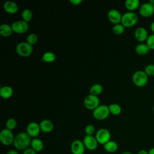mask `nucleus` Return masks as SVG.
<instances>
[{"instance_id": "nucleus-4", "label": "nucleus", "mask_w": 154, "mask_h": 154, "mask_svg": "<svg viewBox=\"0 0 154 154\" xmlns=\"http://www.w3.org/2000/svg\"><path fill=\"white\" fill-rule=\"evenodd\" d=\"M109 113L108 106L100 105L93 110V116L96 120H102L106 119L109 116Z\"/></svg>"}, {"instance_id": "nucleus-7", "label": "nucleus", "mask_w": 154, "mask_h": 154, "mask_svg": "<svg viewBox=\"0 0 154 154\" xmlns=\"http://www.w3.org/2000/svg\"><path fill=\"white\" fill-rule=\"evenodd\" d=\"M95 137L99 144L104 145L111 140V134L108 129L102 128L96 132Z\"/></svg>"}, {"instance_id": "nucleus-29", "label": "nucleus", "mask_w": 154, "mask_h": 154, "mask_svg": "<svg viewBox=\"0 0 154 154\" xmlns=\"http://www.w3.org/2000/svg\"><path fill=\"white\" fill-rule=\"evenodd\" d=\"M38 40L37 35L34 33L29 34L26 38V42L31 45H35Z\"/></svg>"}, {"instance_id": "nucleus-42", "label": "nucleus", "mask_w": 154, "mask_h": 154, "mask_svg": "<svg viewBox=\"0 0 154 154\" xmlns=\"http://www.w3.org/2000/svg\"><path fill=\"white\" fill-rule=\"evenodd\" d=\"M153 113H154V105H153Z\"/></svg>"}, {"instance_id": "nucleus-37", "label": "nucleus", "mask_w": 154, "mask_h": 154, "mask_svg": "<svg viewBox=\"0 0 154 154\" xmlns=\"http://www.w3.org/2000/svg\"><path fill=\"white\" fill-rule=\"evenodd\" d=\"M7 154H19L18 152L16 151V150H9Z\"/></svg>"}, {"instance_id": "nucleus-9", "label": "nucleus", "mask_w": 154, "mask_h": 154, "mask_svg": "<svg viewBox=\"0 0 154 154\" xmlns=\"http://www.w3.org/2000/svg\"><path fill=\"white\" fill-rule=\"evenodd\" d=\"M11 26L13 31L17 34L25 33L28 31L29 28V25L28 22L24 20L15 21L11 24Z\"/></svg>"}, {"instance_id": "nucleus-16", "label": "nucleus", "mask_w": 154, "mask_h": 154, "mask_svg": "<svg viewBox=\"0 0 154 154\" xmlns=\"http://www.w3.org/2000/svg\"><path fill=\"white\" fill-rule=\"evenodd\" d=\"M39 125L41 131L45 133H49L52 132L54 129L53 123L48 119H45L42 120Z\"/></svg>"}, {"instance_id": "nucleus-1", "label": "nucleus", "mask_w": 154, "mask_h": 154, "mask_svg": "<svg viewBox=\"0 0 154 154\" xmlns=\"http://www.w3.org/2000/svg\"><path fill=\"white\" fill-rule=\"evenodd\" d=\"M31 137L26 132H20L14 137L13 145L17 150H24L31 145Z\"/></svg>"}, {"instance_id": "nucleus-18", "label": "nucleus", "mask_w": 154, "mask_h": 154, "mask_svg": "<svg viewBox=\"0 0 154 154\" xmlns=\"http://www.w3.org/2000/svg\"><path fill=\"white\" fill-rule=\"evenodd\" d=\"M31 147L34 149L36 152H40L44 147V144L42 140L38 138H34L32 139L31 143Z\"/></svg>"}, {"instance_id": "nucleus-41", "label": "nucleus", "mask_w": 154, "mask_h": 154, "mask_svg": "<svg viewBox=\"0 0 154 154\" xmlns=\"http://www.w3.org/2000/svg\"><path fill=\"white\" fill-rule=\"evenodd\" d=\"M149 2H150L152 5H154V0H150V1H149Z\"/></svg>"}, {"instance_id": "nucleus-14", "label": "nucleus", "mask_w": 154, "mask_h": 154, "mask_svg": "<svg viewBox=\"0 0 154 154\" xmlns=\"http://www.w3.org/2000/svg\"><path fill=\"white\" fill-rule=\"evenodd\" d=\"M134 36L135 39L140 42L146 41L149 37L147 31L144 27L137 28L134 32Z\"/></svg>"}, {"instance_id": "nucleus-30", "label": "nucleus", "mask_w": 154, "mask_h": 154, "mask_svg": "<svg viewBox=\"0 0 154 154\" xmlns=\"http://www.w3.org/2000/svg\"><path fill=\"white\" fill-rule=\"evenodd\" d=\"M17 125V123L15 119L13 118L8 119L6 122V128L9 130L14 129Z\"/></svg>"}, {"instance_id": "nucleus-19", "label": "nucleus", "mask_w": 154, "mask_h": 154, "mask_svg": "<svg viewBox=\"0 0 154 154\" xmlns=\"http://www.w3.org/2000/svg\"><path fill=\"white\" fill-rule=\"evenodd\" d=\"M103 148L108 153H114L118 149V144L116 141L110 140L103 145Z\"/></svg>"}, {"instance_id": "nucleus-39", "label": "nucleus", "mask_w": 154, "mask_h": 154, "mask_svg": "<svg viewBox=\"0 0 154 154\" xmlns=\"http://www.w3.org/2000/svg\"><path fill=\"white\" fill-rule=\"evenodd\" d=\"M149 154H154V147L150 149V150L148 151Z\"/></svg>"}, {"instance_id": "nucleus-21", "label": "nucleus", "mask_w": 154, "mask_h": 154, "mask_svg": "<svg viewBox=\"0 0 154 154\" xmlns=\"http://www.w3.org/2000/svg\"><path fill=\"white\" fill-rule=\"evenodd\" d=\"M135 50L137 54L140 55H144L147 54L150 49H149L146 43H140L136 46Z\"/></svg>"}, {"instance_id": "nucleus-11", "label": "nucleus", "mask_w": 154, "mask_h": 154, "mask_svg": "<svg viewBox=\"0 0 154 154\" xmlns=\"http://www.w3.org/2000/svg\"><path fill=\"white\" fill-rule=\"evenodd\" d=\"M85 149L83 141L80 140H73L70 145V150L72 154H84Z\"/></svg>"}, {"instance_id": "nucleus-24", "label": "nucleus", "mask_w": 154, "mask_h": 154, "mask_svg": "<svg viewBox=\"0 0 154 154\" xmlns=\"http://www.w3.org/2000/svg\"><path fill=\"white\" fill-rule=\"evenodd\" d=\"M103 90L102 86L99 84H96L92 85L90 89V94L97 96L100 94Z\"/></svg>"}, {"instance_id": "nucleus-28", "label": "nucleus", "mask_w": 154, "mask_h": 154, "mask_svg": "<svg viewBox=\"0 0 154 154\" xmlns=\"http://www.w3.org/2000/svg\"><path fill=\"white\" fill-rule=\"evenodd\" d=\"M125 28V27L121 23L116 24L113 26L112 31H113L114 34H115L116 35H120L124 32Z\"/></svg>"}, {"instance_id": "nucleus-34", "label": "nucleus", "mask_w": 154, "mask_h": 154, "mask_svg": "<svg viewBox=\"0 0 154 154\" xmlns=\"http://www.w3.org/2000/svg\"><path fill=\"white\" fill-rule=\"evenodd\" d=\"M23 154H36V152L31 147H28L23 150Z\"/></svg>"}, {"instance_id": "nucleus-12", "label": "nucleus", "mask_w": 154, "mask_h": 154, "mask_svg": "<svg viewBox=\"0 0 154 154\" xmlns=\"http://www.w3.org/2000/svg\"><path fill=\"white\" fill-rule=\"evenodd\" d=\"M82 141L85 148L89 150H96L99 144L96 137L93 135H85Z\"/></svg>"}, {"instance_id": "nucleus-40", "label": "nucleus", "mask_w": 154, "mask_h": 154, "mask_svg": "<svg viewBox=\"0 0 154 154\" xmlns=\"http://www.w3.org/2000/svg\"><path fill=\"white\" fill-rule=\"evenodd\" d=\"M121 154H134V153H132V152H123V153H122Z\"/></svg>"}, {"instance_id": "nucleus-5", "label": "nucleus", "mask_w": 154, "mask_h": 154, "mask_svg": "<svg viewBox=\"0 0 154 154\" xmlns=\"http://www.w3.org/2000/svg\"><path fill=\"white\" fill-rule=\"evenodd\" d=\"M14 140V135L11 130L7 128L3 129L0 132V141L4 146H10L13 144Z\"/></svg>"}, {"instance_id": "nucleus-33", "label": "nucleus", "mask_w": 154, "mask_h": 154, "mask_svg": "<svg viewBox=\"0 0 154 154\" xmlns=\"http://www.w3.org/2000/svg\"><path fill=\"white\" fill-rule=\"evenodd\" d=\"M96 129L93 125H88L85 128L86 135H93L95 133Z\"/></svg>"}, {"instance_id": "nucleus-13", "label": "nucleus", "mask_w": 154, "mask_h": 154, "mask_svg": "<svg viewBox=\"0 0 154 154\" xmlns=\"http://www.w3.org/2000/svg\"><path fill=\"white\" fill-rule=\"evenodd\" d=\"M40 131V125L36 122H31L26 127V133L34 138L39 135Z\"/></svg>"}, {"instance_id": "nucleus-38", "label": "nucleus", "mask_w": 154, "mask_h": 154, "mask_svg": "<svg viewBox=\"0 0 154 154\" xmlns=\"http://www.w3.org/2000/svg\"><path fill=\"white\" fill-rule=\"evenodd\" d=\"M150 28V30L152 31V32L154 34V21L151 23Z\"/></svg>"}, {"instance_id": "nucleus-6", "label": "nucleus", "mask_w": 154, "mask_h": 154, "mask_svg": "<svg viewBox=\"0 0 154 154\" xmlns=\"http://www.w3.org/2000/svg\"><path fill=\"white\" fill-rule=\"evenodd\" d=\"M16 51L19 55L22 57H28L32 52V46L27 42H20L17 45Z\"/></svg>"}, {"instance_id": "nucleus-31", "label": "nucleus", "mask_w": 154, "mask_h": 154, "mask_svg": "<svg viewBox=\"0 0 154 154\" xmlns=\"http://www.w3.org/2000/svg\"><path fill=\"white\" fill-rule=\"evenodd\" d=\"M144 71L147 74V76H154V64H148L145 67Z\"/></svg>"}, {"instance_id": "nucleus-22", "label": "nucleus", "mask_w": 154, "mask_h": 154, "mask_svg": "<svg viewBox=\"0 0 154 154\" xmlns=\"http://www.w3.org/2000/svg\"><path fill=\"white\" fill-rule=\"evenodd\" d=\"M13 94V89L10 86H4L1 88L0 95L3 99H8Z\"/></svg>"}, {"instance_id": "nucleus-10", "label": "nucleus", "mask_w": 154, "mask_h": 154, "mask_svg": "<svg viewBox=\"0 0 154 154\" xmlns=\"http://www.w3.org/2000/svg\"><path fill=\"white\" fill-rule=\"evenodd\" d=\"M139 13L144 17H149L154 13V5H152L149 2L143 3L140 6Z\"/></svg>"}, {"instance_id": "nucleus-26", "label": "nucleus", "mask_w": 154, "mask_h": 154, "mask_svg": "<svg viewBox=\"0 0 154 154\" xmlns=\"http://www.w3.org/2000/svg\"><path fill=\"white\" fill-rule=\"evenodd\" d=\"M55 60V55L52 52H45L42 57V61L46 63H51L54 61Z\"/></svg>"}, {"instance_id": "nucleus-32", "label": "nucleus", "mask_w": 154, "mask_h": 154, "mask_svg": "<svg viewBox=\"0 0 154 154\" xmlns=\"http://www.w3.org/2000/svg\"><path fill=\"white\" fill-rule=\"evenodd\" d=\"M146 44L150 49L154 50V34L149 35L146 40Z\"/></svg>"}, {"instance_id": "nucleus-36", "label": "nucleus", "mask_w": 154, "mask_h": 154, "mask_svg": "<svg viewBox=\"0 0 154 154\" xmlns=\"http://www.w3.org/2000/svg\"><path fill=\"white\" fill-rule=\"evenodd\" d=\"M138 154H149V152H148V151H147L144 149H142V150H140L138 152Z\"/></svg>"}, {"instance_id": "nucleus-25", "label": "nucleus", "mask_w": 154, "mask_h": 154, "mask_svg": "<svg viewBox=\"0 0 154 154\" xmlns=\"http://www.w3.org/2000/svg\"><path fill=\"white\" fill-rule=\"evenodd\" d=\"M109 112L113 115L117 116L121 113L122 108L121 106L117 103H111L108 106Z\"/></svg>"}, {"instance_id": "nucleus-2", "label": "nucleus", "mask_w": 154, "mask_h": 154, "mask_svg": "<svg viewBox=\"0 0 154 154\" xmlns=\"http://www.w3.org/2000/svg\"><path fill=\"white\" fill-rule=\"evenodd\" d=\"M138 17L137 14L133 11H128L122 15L121 24L125 27L129 28L134 26L138 22Z\"/></svg>"}, {"instance_id": "nucleus-15", "label": "nucleus", "mask_w": 154, "mask_h": 154, "mask_svg": "<svg viewBox=\"0 0 154 154\" xmlns=\"http://www.w3.org/2000/svg\"><path fill=\"white\" fill-rule=\"evenodd\" d=\"M122 15L121 13L117 10L112 9L109 11L108 13V18L109 20L113 23L116 24H119L120 22H121Z\"/></svg>"}, {"instance_id": "nucleus-17", "label": "nucleus", "mask_w": 154, "mask_h": 154, "mask_svg": "<svg viewBox=\"0 0 154 154\" xmlns=\"http://www.w3.org/2000/svg\"><path fill=\"white\" fill-rule=\"evenodd\" d=\"M4 9L6 12L8 13L14 14L18 10V6L14 2L8 1L4 3Z\"/></svg>"}, {"instance_id": "nucleus-20", "label": "nucleus", "mask_w": 154, "mask_h": 154, "mask_svg": "<svg viewBox=\"0 0 154 154\" xmlns=\"http://www.w3.org/2000/svg\"><path fill=\"white\" fill-rule=\"evenodd\" d=\"M125 7L129 11H133L140 5L139 0H126L125 3Z\"/></svg>"}, {"instance_id": "nucleus-35", "label": "nucleus", "mask_w": 154, "mask_h": 154, "mask_svg": "<svg viewBox=\"0 0 154 154\" xmlns=\"http://www.w3.org/2000/svg\"><path fill=\"white\" fill-rule=\"evenodd\" d=\"M70 2L74 5H78L82 2V0H70Z\"/></svg>"}, {"instance_id": "nucleus-8", "label": "nucleus", "mask_w": 154, "mask_h": 154, "mask_svg": "<svg viewBox=\"0 0 154 154\" xmlns=\"http://www.w3.org/2000/svg\"><path fill=\"white\" fill-rule=\"evenodd\" d=\"M84 105L88 109L94 110L99 106V99L97 96L89 94L84 99Z\"/></svg>"}, {"instance_id": "nucleus-23", "label": "nucleus", "mask_w": 154, "mask_h": 154, "mask_svg": "<svg viewBox=\"0 0 154 154\" xmlns=\"http://www.w3.org/2000/svg\"><path fill=\"white\" fill-rule=\"evenodd\" d=\"M13 32L11 26L8 24L4 23L0 26V34L4 37L10 36Z\"/></svg>"}, {"instance_id": "nucleus-3", "label": "nucleus", "mask_w": 154, "mask_h": 154, "mask_svg": "<svg viewBox=\"0 0 154 154\" xmlns=\"http://www.w3.org/2000/svg\"><path fill=\"white\" fill-rule=\"evenodd\" d=\"M134 84L139 87H144L148 82V76L143 70H137L135 72L132 77Z\"/></svg>"}, {"instance_id": "nucleus-27", "label": "nucleus", "mask_w": 154, "mask_h": 154, "mask_svg": "<svg viewBox=\"0 0 154 154\" xmlns=\"http://www.w3.org/2000/svg\"><path fill=\"white\" fill-rule=\"evenodd\" d=\"M22 17L23 20L28 22H29L32 17V13L29 9H25L22 13Z\"/></svg>"}]
</instances>
